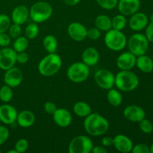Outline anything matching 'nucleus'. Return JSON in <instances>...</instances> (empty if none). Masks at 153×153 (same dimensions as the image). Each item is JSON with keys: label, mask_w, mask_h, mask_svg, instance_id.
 Instances as JSON below:
<instances>
[{"label": "nucleus", "mask_w": 153, "mask_h": 153, "mask_svg": "<svg viewBox=\"0 0 153 153\" xmlns=\"http://www.w3.org/2000/svg\"><path fill=\"white\" fill-rule=\"evenodd\" d=\"M100 7L105 10H112L117 6L118 0H96Z\"/></svg>", "instance_id": "nucleus-33"}, {"label": "nucleus", "mask_w": 153, "mask_h": 153, "mask_svg": "<svg viewBox=\"0 0 153 153\" xmlns=\"http://www.w3.org/2000/svg\"><path fill=\"white\" fill-rule=\"evenodd\" d=\"M52 116H53L54 122L58 126L66 128L71 125L73 117L71 113L67 109L57 108Z\"/></svg>", "instance_id": "nucleus-18"}, {"label": "nucleus", "mask_w": 153, "mask_h": 153, "mask_svg": "<svg viewBox=\"0 0 153 153\" xmlns=\"http://www.w3.org/2000/svg\"><path fill=\"white\" fill-rule=\"evenodd\" d=\"M16 62V52L10 47L0 49V69L4 71L14 67Z\"/></svg>", "instance_id": "nucleus-10"}, {"label": "nucleus", "mask_w": 153, "mask_h": 153, "mask_svg": "<svg viewBox=\"0 0 153 153\" xmlns=\"http://www.w3.org/2000/svg\"><path fill=\"white\" fill-rule=\"evenodd\" d=\"M111 23L112 28L118 30V31H123L125 28L126 25L127 24V20L126 18V16L121 14V13L115 15L111 19Z\"/></svg>", "instance_id": "nucleus-29"}, {"label": "nucleus", "mask_w": 153, "mask_h": 153, "mask_svg": "<svg viewBox=\"0 0 153 153\" xmlns=\"http://www.w3.org/2000/svg\"><path fill=\"white\" fill-rule=\"evenodd\" d=\"M139 127L141 131L145 134H149L153 131V125L151 121L145 118L139 122Z\"/></svg>", "instance_id": "nucleus-34"}, {"label": "nucleus", "mask_w": 153, "mask_h": 153, "mask_svg": "<svg viewBox=\"0 0 153 153\" xmlns=\"http://www.w3.org/2000/svg\"><path fill=\"white\" fill-rule=\"evenodd\" d=\"M23 79L22 70L18 67H13L5 70L4 75V82L10 88H16L19 86Z\"/></svg>", "instance_id": "nucleus-11"}, {"label": "nucleus", "mask_w": 153, "mask_h": 153, "mask_svg": "<svg viewBox=\"0 0 153 153\" xmlns=\"http://www.w3.org/2000/svg\"><path fill=\"white\" fill-rule=\"evenodd\" d=\"M94 81L101 89L109 90L114 86L115 75L107 69H100L94 74Z\"/></svg>", "instance_id": "nucleus-9"}, {"label": "nucleus", "mask_w": 153, "mask_h": 153, "mask_svg": "<svg viewBox=\"0 0 153 153\" xmlns=\"http://www.w3.org/2000/svg\"><path fill=\"white\" fill-rule=\"evenodd\" d=\"M29 42L28 39L25 36H19V37L15 38L14 42L13 44V49L16 52H25L28 47Z\"/></svg>", "instance_id": "nucleus-28"}, {"label": "nucleus", "mask_w": 153, "mask_h": 153, "mask_svg": "<svg viewBox=\"0 0 153 153\" xmlns=\"http://www.w3.org/2000/svg\"><path fill=\"white\" fill-rule=\"evenodd\" d=\"M62 67V59L55 52L49 53L43 57L39 62L37 70L41 76L51 77L59 72Z\"/></svg>", "instance_id": "nucleus-2"}, {"label": "nucleus", "mask_w": 153, "mask_h": 153, "mask_svg": "<svg viewBox=\"0 0 153 153\" xmlns=\"http://www.w3.org/2000/svg\"><path fill=\"white\" fill-rule=\"evenodd\" d=\"M89 67L82 61L73 63L67 68V78L73 83H82L89 77Z\"/></svg>", "instance_id": "nucleus-7"}, {"label": "nucleus", "mask_w": 153, "mask_h": 153, "mask_svg": "<svg viewBox=\"0 0 153 153\" xmlns=\"http://www.w3.org/2000/svg\"><path fill=\"white\" fill-rule=\"evenodd\" d=\"M7 31H8V34L10 36L11 38H16V37H19L22 34L21 25L16 23L11 24Z\"/></svg>", "instance_id": "nucleus-35"}, {"label": "nucleus", "mask_w": 153, "mask_h": 153, "mask_svg": "<svg viewBox=\"0 0 153 153\" xmlns=\"http://www.w3.org/2000/svg\"><path fill=\"white\" fill-rule=\"evenodd\" d=\"M118 10L124 16H131L138 11L140 7V0H118Z\"/></svg>", "instance_id": "nucleus-14"}, {"label": "nucleus", "mask_w": 153, "mask_h": 153, "mask_svg": "<svg viewBox=\"0 0 153 153\" xmlns=\"http://www.w3.org/2000/svg\"><path fill=\"white\" fill-rule=\"evenodd\" d=\"M13 93L12 88L4 84L0 88V100L4 103H7L13 99Z\"/></svg>", "instance_id": "nucleus-30"}, {"label": "nucleus", "mask_w": 153, "mask_h": 153, "mask_svg": "<svg viewBox=\"0 0 153 153\" xmlns=\"http://www.w3.org/2000/svg\"><path fill=\"white\" fill-rule=\"evenodd\" d=\"M10 135L8 128L4 126L0 125V146L5 143Z\"/></svg>", "instance_id": "nucleus-38"}, {"label": "nucleus", "mask_w": 153, "mask_h": 153, "mask_svg": "<svg viewBox=\"0 0 153 153\" xmlns=\"http://www.w3.org/2000/svg\"><path fill=\"white\" fill-rule=\"evenodd\" d=\"M57 106L52 102H46L43 105V109H44L45 112H46L49 114H53L55 113V111L57 110Z\"/></svg>", "instance_id": "nucleus-42"}, {"label": "nucleus", "mask_w": 153, "mask_h": 153, "mask_svg": "<svg viewBox=\"0 0 153 153\" xmlns=\"http://www.w3.org/2000/svg\"><path fill=\"white\" fill-rule=\"evenodd\" d=\"M107 100L109 104L113 107H118L123 102V96L119 91V90L111 88L108 90Z\"/></svg>", "instance_id": "nucleus-26"}, {"label": "nucleus", "mask_w": 153, "mask_h": 153, "mask_svg": "<svg viewBox=\"0 0 153 153\" xmlns=\"http://www.w3.org/2000/svg\"><path fill=\"white\" fill-rule=\"evenodd\" d=\"M94 147L92 140L88 136L78 135L72 139L68 146L70 153H91Z\"/></svg>", "instance_id": "nucleus-8"}, {"label": "nucleus", "mask_w": 153, "mask_h": 153, "mask_svg": "<svg viewBox=\"0 0 153 153\" xmlns=\"http://www.w3.org/2000/svg\"><path fill=\"white\" fill-rule=\"evenodd\" d=\"M114 137L110 136H104L102 139V145L105 147H108V146H113Z\"/></svg>", "instance_id": "nucleus-44"}, {"label": "nucleus", "mask_w": 153, "mask_h": 153, "mask_svg": "<svg viewBox=\"0 0 153 153\" xmlns=\"http://www.w3.org/2000/svg\"><path fill=\"white\" fill-rule=\"evenodd\" d=\"M124 117L128 121L134 123H139L144 119L146 117V112L141 107L136 105H128L123 111Z\"/></svg>", "instance_id": "nucleus-15"}, {"label": "nucleus", "mask_w": 153, "mask_h": 153, "mask_svg": "<svg viewBox=\"0 0 153 153\" xmlns=\"http://www.w3.org/2000/svg\"><path fill=\"white\" fill-rule=\"evenodd\" d=\"M58 42L56 37L52 34L46 35L43 40V48L49 53H54L58 49Z\"/></svg>", "instance_id": "nucleus-27"}, {"label": "nucleus", "mask_w": 153, "mask_h": 153, "mask_svg": "<svg viewBox=\"0 0 153 153\" xmlns=\"http://www.w3.org/2000/svg\"><path fill=\"white\" fill-rule=\"evenodd\" d=\"M35 120V115L32 111L23 110L18 113L16 122L22 128H28L34 125Z\"/></svg>", "instance_id": "nucleus-22"}, {"label": "nucleus", "mask_w": 153, "mask_h": 153, "mask_svg": "<svg viewBox=\"0 0 153 153\" xmlns=\"http://www.w3.org/2000/svg\"><path fill=\"white\" fill-rule=\"evenodd\" d=\"M114 85L119 91H132L139 85V78L131 70H120L115 75Z\"/></svg>", "instance_id": "nucleus-3"}, {"label": "nucleus", "mask_w": 153, "mask_h": 153, "mask_svg": "<svg viewBox=\"0 0 153 153\" xmlns=\"http://www.w3.org/2000/svg\"><path fill=\"white\" fill-rule=\"evenodd\" d=\"M150 153H153V143H152V145H151L150 147Z\"/></svg>", "instance_id": "nucleus-48"}, {"label": "nucleus", "mask_w": 153, "mask_h": 153, "mask_svg": "<svg viewBox=\"0 0 153 153\" xmlns=\"http://www.w3.org/2000/svg\"><path fill=\"white\" fill-rule=\"evenodd\" d=\"M145 36L147 38L148 41L153 43V22L148 23V25H146Z\"/></svg>", "instance_id": "nucleus-43"}, {"label": "nucleus", "mask_w": 153, "mask_h": 153, "mask_svg": "<svg viewBox=\"0 0 153 153\" xmlns=\"http://www.w3.org/2000/svg\"><path fill=\"white\" fill-rule=\"evenodd\" d=\"M29 60V55L27 52H16V61L19 64H26Z\"/></svg>", "instance_id": "nucleus-41"}, {"label": "nucleus", "mask_w": 153, "mask_h": 153, "mask_svg": "<svg viewBox=\"0 0 153 153\" xmlns=\"http://www.w3.org/2000/svg\"><path fill=\"white\" fill-rule=\"evenodd\" d=\"M18 112L13 106L5 104L0 105V121L5 125H11L16 120Z\"/></svg>", "instance_id": "nucleus-13"}, {"label": "nucleus", "mask_w": 153, "mask_h": 153, "mask_svg": "<svg viewBox=\"0 0 153 153\" xmlns=\"http://www.w3.org/2000/svg\"><path fill=\"white\" fill-rule=\"evenodd\" d=\"M7 153H18L17 151L16 150V149H10V150H8L7 152Z\"/></svg>", "instance_id": "nucleus-47"}, {"label": "nucleus", "mask_w": 153, "mask_h": 153, "mask_svg": "<svg viewBox=\"0 0 153 153\" xmlns=\"http://www.w3.org/2000/svg\"><path fill=\"white\" fill-rule=\"evenodd\" d=\"M91 152L93 153H107L108 150L106 147L102 146H94Z\"/></svg>", "instance_id": "nucleus-45"}, {"label": "nucleus", "mask_w": 153, "mask_h": 153, "mask_svg": "<svg viewBox=\"0 0 153 153\" xmlns=\"http://www.w3.org/2000/svg\"><path fill=\"white\" fill-rule=\"evenodd\" d=\"M29 17V10L25 5H18L13 9L11 13V21L13 23L22 25Z\"/></svg>", "instance_id": "nucleus-20"}, {"label": "nucleus", "mask_w": 153, "mask_h": 153, "mask_svg": "<svg viewBox=\"0 0 153 153\" xmlns=\"http://www.w3.org/2000/svg\"><path fill=\"white\" fill-rule=\"evenodd\" d=\"M126 46L129 52L137 57L146 53L149 49V41L145 34L136 33L127 40Z\"/></svg>", "instance_id": "nucleus-6"}, {"label": "nucleus", "mask_w": 153, "mask_h": 153, "mask_svg": "<svg viewBox=\"0 0 153 153\" xmlns=\"http://www.w3.org/2000/svg\"><path fill=\"white\" fill-rule=\"evenodd\" d=\"M131 152L133 153H150V148L146 144L143 143H138V144L133 146Z\"/></svg>", "instance_id": "nucleus-39"}, {"label": "nucleus", "mask_w": 153, "mask_h": 153, "mask_svg": "<svg viewBox=\"0 0 153 153\" xmlns=\"http://www.w3.org/2000/svg\"><path fill=\"white\" fill-rule=\"evenodd\" d=\"M95 27L100 30L101 31H108L112 28L111 19L105 14H100L96 17Z\"/></svg>", "instance_id": "nucleus-25"}, {"label": "nucleus", "mask_w": 153, "mask_h": 153, "mask_svg": "<svg viewBox=\"0 0 153 153\" xmlns=\"http://www.w3.org/2000/svg\"><path fill=\"white\" fill-rule=\"evenodd\" d=\"M88 28L82 23L73 22L67 27V34L74 41L82 42L87 38Z\"/></svg>", "instance_id": "nucleus-12"}, {"label": "nucleus", "mask_w": 153, "mask_h": 153, "mask_svg": "<svg viewBox=\"0 0 153 153\" xmlns=\"http://www.w3.org/2000/svg\"><path fill=\"white\" fill-rule=\"evenodd\" d=\"M135 66L143 73H149L153 70V61L147 55H140L136 58Z\"/></svg>", "instance_id": "nucleus-23"}, {"label": "nucleus", "mask_w": 153, "mask_h": 153, "mask_svg": "<svg viewBox=\"0 0 153 153\" xmlns=\"http://www.w3.org/2000/svg\"><path fill=\"white\" fill-rule=\"evenodd\" d=\"M73 111L76 116L79 117H86L92 113V108L88 103L85 102H77L73 105Z\"/></svg>", "instance_id": "nucleus-24"}, {"label": "nucleus", "mask_w": 153, "mask_h": 153, "mask_svg": "<svg viewBox=\"0 0 153 153\" xmlns=\"http://www.w3.org/2000/svg\"><path fill=\"white\" fill-rule=\"evenodd\" d=\"M82 62L88 67H93L98 64L100 59L99 51L94 47H88L83 51L82 55Z\"/></svg>", "instance_id": "nucleus-21"}, {"label": "nucleus", "mask_w": 153, "mask_h": 153, "mask_svg": "<svg viewBox=\"0 0 153 153\" xmlns=\"http://www.w3.org/2000/svg\"><path fill=\"white\" fill-rule=\"evenodd\" d=\"M101 37V31L97 27L91 28L88 29L87 32V37L91 40H97Z\"/></svg>", "instance_id": "nucleus-37"}, {"label": "nucleus", "mask_w": 153, "mask_h": 153, "mask_svg": "<svg viewBox=\"0 0 153 153\" xmlns=\"http://www.w3.org/2000/svg\"><path fill=\"white\" fill-rule=\"evenodd\" d=\"M127 37L122 31L111 28L106 31L104 42L106 47L114 52L121 51L126 46Z\"/></svg>", "instance_id": "nucleus-5"}, {"label": "nucleus", "mask_w": 153, "mask_h": 153, "mask_svg": "<svg viewBox=\"0 0 153 153\" xmlns=\"http://www.w3.org/2000/svg\"><path fill=\"white\" fill-rule=\"evenodd\" d=\"M149 23L147 15L142 12H136L132 14L128 21L130 28L134 31H140L144 29Z\"/></svg>", "instance_id": "nucleus-17"}, {"label": "nucleus", "mask_w": 153, "mask_h": 153, "mask_svg": "<svg viewBox=\"0 0 153 153\" xmlns=\"http://www.w3.org/2000/svg\"><path fill=\"white\" fill-rule=\"evenodd\" d=\"M1 149H0V153H1Z\"/></svg>", "instance_id": "nucleus-50"}, {"label": "nucleus", "mask_w": 153, "mask_h": 153, "mask_svg": "<svg viewBox=\"0 0 153 153\" xmlns=\"http://www.w3.org/2000/svg\"><path fill=\"white\" fill-rule=\"evenodd\" d=\"M39 32H40V29H39L38 25L34 22L28 24L25 28V37L30 40L36 38L39 34Z\"/></svg>", "instance_id": "nucleus-31"}, {"label": "nucleus", "mask_w": 153, "mask_h": 153, "mask_svg": "<svg viewBox=\"0 0 153 153\" xmlns=\"http://www.w3.org/2000/svg\"><path fill=\"white\" fill-rule=\"evenodd\" d=\"M113 146L120 152L128 153L131 152L133 143L131 139L124 134H117L114 137Z\"/></svg>", "instance_id": "nucleus-19"}, {"label": "nucleus", "mask_w": 153, "mask_h": 153, "mask_svg": "<svg viewBox=\"0 0 153 153\" xmlns=\"http://www.w3.org/2000/svg\"><path fill=\"white\" fill-rule=\"evenodd\" d=\"M11 25V19L4 13L0 14V33L6 32Z\"/></svg>", "instance_id": "nucleus-32"}, {"label": "nucleus", "mask_w": 153, "mask_h": 153, "mask_svg": "<svg viewBox=\"0 0 153 153\" xmlns=\"http://www.w3.org/2000/svg\"><path fill=\"white\" fill-rule=\"evenodd\" d=\"M136 58L137 57L129 51L123 52L117 58V67L120 70H131L135 67Z\"/></svg>", "instance_id": "nucleus-16"}, {"label": "nucleus", "mask_w": 153, "mask_h": 153, "mask_svg": "<svg viewBox=\"0 0 153 153\" xmlns=\"http://www.w3.org/2000/svg\"><path fill=\"white\" fill-rule=\"evenodd\" d=\"M150 19H151V22H153V13L152 15H151L150 16Z\"/></svg>", "instance_id": "nucleus-49"}, {"label": "nucleus", "mask_w": 153, "mask_h": 153, "mask_svg": "<svg viewBox=\"0 0 153 153\" xmlns=\"http://www.w3.org/2000/svg\"><path fill=\"white\" fill-rule=\"evenodd\" d=\"M14 149L18 153H23L26 152L28 149V141L25 138H20L16 142Z\"/></svg>", "instance_id": "nucleus-36"}, {"label": "nucleus", "mask_w": 153, "mask_h": 153, "mask_svg": "<svg viewBox=\"0 0 153 153\" xmlns=\"http://www.w3.org/2000/svg\"><path fill=\"white\" fill-rule=\"evenodd\" d=\"M80 1L81 0H63V1H64L67 5L69 6L77 5V4L80 2Z\"/></svg>", "instance_id": "nucleus-46"}, {"label": "nucleus", "mask_w": 153, "mask_h": 153, "mask_svg": "<svg viewBox=\"0 0 153 153\" xmlns=\"http://www.w3.org/2000/svg\"><path fill=\"white\" fill-rule=\"evenodd\" d=\"M84 128L89 135L99 137L104 135L109 129V123L98 113H91L85 117Z\"/></svg>", "instance_id": "nucleus-1"}, {"label": "nucleus", "mask_w": 153, "mask_h": 153, "mask_svg": "<svg viewBox=\"0 0 153 153\" xmlns=\"http://www.w3.org/2000/svg\"><path fill=\"white\" fill-rule=\"evenodd\" d=\"M52 6L44 1H37L29 9V16L36 23H42L47 21L52 16Z\"/></svg>", "instance_id": "nucleus-4"}, {"label": "nucleus", "mask_w": 153, "mask_h": 153, "mask_svg": "<svg viewBox=\"0 0 153 153\" xmlns=\"http://www.w3.org/2000/svg\"><path fill=\"white\" fill-rule=\"evenodd\" d=\"M11 43V37L6 32L0 33V46L7 47Z\"/></svg>", "instance_id": "nucleus-40"}]
</instances>
